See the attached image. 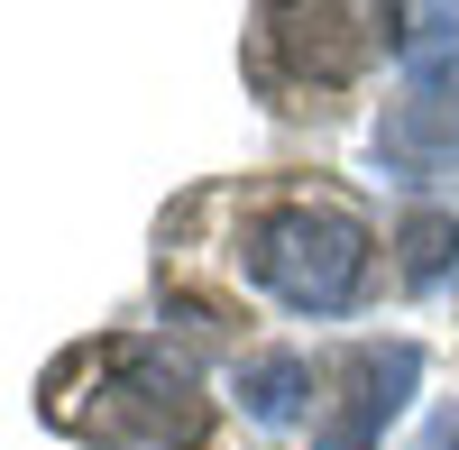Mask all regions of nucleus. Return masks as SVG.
<instances>
[{"label": "nucleus", "mask_w": 459, "mask_h": 450, "mask_svg": "<svg viewBox=\"0 0 459 450\" xmlns=\"http://www.w3.org/2000/svg\"><path fill=\"white\" fill-rule=\"evenodd\" d=\"M395 56H404V101L377 129V166L395 184H432L459 166V10H395Z\"/></svg>", "instance_id": "nucleus-1"}, {"label": "nucleus", "mask_w": 459, "mask_h": 450, "mask_svg": "<svg viewBox=\"0 0 459 450\" xmlns=\"http://www.w3.org/2000/svg\"><path fill=\"white\" fill-rule=\"evenodd\" d=\"M248 276L294 313H350L368 285V230L331 203H285L248 230Z\"/></svg>", "instance_id": "nucleus-2"}, {"label": "nucleus", "mask_w": 459, "mask_h": 450, "mask_svg": "<svg viewBox=\"0 0 459 450\" xmlns=\"http://www.w3.org/2000/svg\"><path fill=\"white\" fill-rule=\"evenodd\" d=\"M413 377H423V350H413V341H395V350H359L350 368H340V404L322 414L313 450H377V441H386V423L404 414Z\"/></svg>", "instance_id": "nucleus-4"}, {"label": "nucleus", "mask_w": 459, "mask_h": 450, "mask_svg": "<svg viewBox=\"0 0 459 450\" xmlns=\"http://www.w3.org/2000/svg\"><path fill=\"white\" fill-rule=\"evenodd\" d=\"M395 248H404V285H441L450 257H459V221L450 212H413Z\"/></svg>", "instance_id": "nucleus-7"}, {"label": "nucleus", "mask_w": 459, "mask_h": 450, "mask_svg": "<svg viewBox=\"0 0 459 450\" xmlns=\"http://www.w3.org/2000/svg\"><path fill=\"white\" fill-rule=\"evenodd\" d=\"M413 450H459V395L441 404V414H432L423 432H413Z\"/></svg>", "instance_id": "nucleus-8"}, {"label": "nucleus", "mask_w": 459, "mask_h": 450, "mask_svg": "<svg viewBox=\"0 0 459 450\" xmlns=\"http://www.w3.org/2000/svg\"><path fill=\"white\" fill-rule=\"evenodd\" d=\"M303 395H313V368H303L294 350H266V359L239 368V404H248V423H294Z\"/></svg>", "instance_id": "nucleus-6"}, {"label": "nucleus", "mask_w": 459, "mask_h": 450, "mask_svg": "<svg viewBox=\"0 0 459 450\" xmlns=\"http://www.w3.org/2000/svg\"><path fill=\"white\" fill-rule=\"evenodd\" d=\"M276 47L322 83H350V65L368 56V28L359 10H276Z\"/></svg>", "instance_id": "nucleus-5"}, {"label": "nucleus", "mask_w": 459, "mask_h": 450, "mask_svg": "<svg viewBox=\"0 0 459 450\" xmlns=\"http://www.w3.org/2000/svg\"><path fill=\"white\" fill-rule=\"evenodd\" d=\"M194 423H203V395L184 377V359L147 350V341H110L101 350V404L74 432H92V441H184Z\"/></svg>", "instance_id": "nucleus-3"}]
</instances>
